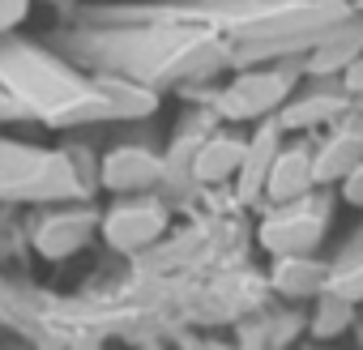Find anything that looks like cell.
Returning <instances> with one entry per match:
<instances>
[{"label":"cell","instance_id":"obj_1","mask_svg":"<svg viewBox=\"0 0 363 350\" xmlns=\"http://www.w3.org/2000/svg\"><path fill=\"white\" fill-rule=\"evenodd\" d=\"M56 52L82 64L86 73L128 77L150 90L210 81L235 69V47L218 30L201 22L162 18L141 5L82 13L77 22H69V30H60Z\"/></svg>","mask_w":363,"mask_h":350},{"label":"cell","instance_id":"obj_2","mask_svg":"<svg viewBox=\"0 0 363 350\" xmlns=\"http://www.w3.org/2000/svg\"><path fill=\"white\" fill-rule=\"evenodd\" d=\"M0 86H5V120H35L48 128L150 120L158 111V90L128 77L82 73V64L69 56L18 35H9L0 47Z\"/></svg>","mask_w":363,"mask_h":350},{"label":"cell","instance_id":"obj_3","mask_svg":"<svg viewBox=\"0 0 363 350\" xmlns=\"http://www.w3.org/2000/svg\"><path fill=\"white\" fill-rule=\"evenodd\" d=\"M141 9L218 30L235 47V69H252L282 56H308L359 5L354 0H158Z\"/></svg>","mask_w":363,"mask_h":350},{"label":"cell","instance_id":"obj_4","mask_svg":"<svg viewBox=\"0 0 363 350\" xmlns=\"http://www.w3.org/2000/svg\"><path fill=\"white\" fill-rule=\"evenodd\" d=\"M0 197L9 205H73L86 197L82 166L69 149L9 137L0 145Z\"/></svg>","mask_w":363,"mask_h":350},{"label":"cell","instance_id":"obj_5","mask_svg":"<svg viewBox=\"0 0 363 350\" xmlns=\"http://www.w3.org/2000/svg\"><path fill=\"white\" fill-rule=\"evenodd\" d=\"M303 77H308L303 73V56H282V60H269V64L235 69L210 94V107L227 124H261V120H274L295 98V86Z\"/></svg>","mask_w":363,"mask_h":350},{"label":"cell","instance_id":"obj_6","mask_svg":"<svg viewBox=\"0 0 363 350\" xmlns=\"http://www.w3.org/2000/svg\"><path fill=\"white\" fill-rule=\"evenodd\" d=\"M329 210H333V201L325 193H312V197L291 201V205H269L261 227H257V244L269 256L316 252L325 231H329Z\"/></svg>","mask_w":363,"mask_h":350},{"label":"cell","instance_id":"obj_7","mask_svg":"<svg viewBox=\"0 0 363 350\" xmlns=\"http://www.w3.org/2000/svg\"><path fill=\"white\" fill-rule=\"evenodd\" d=\"M167 227H171V210L154 193L116 197L103 210V244L111 252H145L167 235Z\"/></svg>","mask_w":363,"mask_h":350},{"label":"cell","instance_id":"obj_8","mask_svg":"<svg viewBox=\"0 0 363 350\" xmlns=\"http://www.w3.org/2000/svg\"><path fill=\"white\" fill-rule=\"evenodd\" d=\"M94 239H103V210L90 205H43V214L30 227V248L43 261H69L86 252Z\"/></svg>","mask_w":363,"mask_h":350},{"label":"cell","instance_id":"obj_9","mask_svg":"<svg viewBox=\"0 0 363 350\" xmlns=\"http://www.w3.org/2000/svg\"><path fill=\"white\" fill-rule=\"evenodd\" d=\"M167 158L150 145H137V141H124V145H111L99 162V184L116 197H141V193H154L162 180H167Z\"/></svg>","mask_w":363,"mask_h":350},{"label":"cell","instance_id":"obj_10","mask_svg":"<svg viewBox=\"0 0 363 350\" xmlns=\"http://www.w3.org/2000/svg\"><path fill=\"white\" fill-rule=\"evenodd\" d=\"M346 111H354V94L337 81V86H316V90H308V94H295L274 120L282 124V132L291 137V132H299V137H308V132H320V128H333Z\"/></svg>","mask_w":363,"mask_h":350},{"label":"cell","instance_id":"obj_11","mask_svg":"<svg viewBox=\"0 0 363 350\" xmlns=\"http://www.w3.org/2000/svg\"><path fill=\"white\" fill-rule=\"evenodd\" d=\"M363 166V111H346L316 141V184H342L350 171Z\"/></svg>","mask_w":363,"mask_h":350},{"label":"cell","instance_id":"obj_12","mask_svg":"<svg viewBox=\"0 0 363 350\" xmlns=\"http://www.w3.org/2000/svg\"><path fill=\"white\" fill-rule=\"evenodd\" d=\"M282 145H286L282 124L278 120H261L257 132L248 137V154H244V166L235 175V197H240V205L265 201V184H269V171H274Z\"/></svg>","mask_w":363,"mask_h":350},{"label":"cell","instance_id":"obj_13","mask_svg":"<svg viewBox=\"0 0 363 350\" xmlns=\"http://www.w3.org/2000/svg\"><path fill=\"white\" fill-rule=\"evenodd\" d=\"M320 184H316V145L308 141H286L274 171H269V184H265V201L269 205H291V201H303L312 197Z\"/></svg>","mask_w":363,"mask_h":350},{"label":"cell","instance_id":"obj_14","mask_svg":"<svg viewBox=\"0 0 363 350\" xmlns=\"http://www.w3.org/2000/svg\"><path fill=\"white\" fill-rule=\"evenodd\" d=\"M359 56H363V5L303 56V73L312 81H329V77H342Z\"/></svg>","mask_w":363,"mask_h":350},{"label":"cell","instance_id":"obj_15","mask_svg":"<svg viewBox=\"0 0 363 350\" xmlns=\"http://www.w3.org/2000/svg\"><path fill=\"white\" fill-rule=\"evenodd\" d=\"M244 154H248V137L235 132V128H218V132H206L193 149V180L197 184H227L240 175L244 166Z\"/></svg>","mask_w":363,"mask_h":350},{"label":"cell","instance_id":"obj_16","mask_svg":"<svg viewBox=\"0 0 363 350\" xmlns=\"http://www.w3.org/2000/svg\"><path fill=\"white\" fill-rule=\"evenodd\" d=\"M329 278H333V265L320 261L316 252H299V256H274V269H269V282L278 295L286 299H316L329 290Z\"/></svg>","mask_w":363,"mask_h":350},{"label":"cell","instance_id":"obj_17","mask_svg":"<svg viewBox=\"0 0 363 350\" xmlns=\"http://www.w3.org/2000/svg\"><path fill=\"white\" fill-rule=\"evenodd\" d=\"M350 320H354V303L342 299L337 290H325V295H316V312H312L308 329H312V337L329 341V337H342L350 329Z\"/></svg>","mask_w":363,"mask_h":350},{"label":"cell","instance_id":"obj_18","mask_svg":"<svg viewBox=\"0 0 363 350\" xmlns=\"http://www.w3.org/2000/svg\"><path fill=\"white\" fill-rule=\"evenodd\" d=\"M329 290H337V295H342V299H350L354 307L363 303V252H346V256L333 265Z\"/></svg>","mask_w":363,"mask_h":350},{"label":"cell","instance_id":"obj_19","mask_svg":"<svg viewBox=\"0 0 363 350\" xmlns=\"http://www.w3.org/2000/svg\"><path fill=\"white\" fill-rule=\"evenodd\" d=\"M35 0H0V30L5 35H18V26L30 18Z\"/></svg>","mask_w":363,"mask_h":350},{"label":"cell","instance_id":"obj_20","mask_svg":"<svg viewBox=\"0 0 363 350\" xmlns=\"http://www.w3.org/2000/svg\"><path fill=\"white\" fill-rule=\"evenodd\" d=\"M342 201H346V205H354V210H363V166H359V171H350L346 180H342Z\"/></svg>","mask_w":363,"mask_h":350},{"label":"cell","instance_id":"obj_21","mask_svg":"<svg viewBox=\"0 0 363 350\" xmlns=\"http://www.w3.org/2000/svg\"><path fill=\"white\" fill-rule=\"evenodd\" d=\"M337 81H342V86H346L354 98H363V56H359V60H354V64H350V69H346Z\"/></svg>","mask_w":363,"mask_h":350},{"label":"cell","instance_id":"obj_22","mask_svg":"<svg viewBox=\"0 0 363 350\" xmlns=\"http://www.w3.org/2000/svg\"><path fill=\"white\" fill-rule=\"evenodd\" d=\"M354 5H363V0H354Z\"/></svg>","mask_w":363,"mask_h":350}]
</instances>
